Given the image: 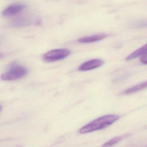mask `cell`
<instances>
[{"instance_id": "cell-1", "label": "cell", "mask_w": 147, "mask_h": 147, "mask_svg": "<svg viewBox=\"0 0 147 147\" xmlns=\"http://www.w3.org/2000/svg\"><path fill=\"white\" fill-rule=\"evenodd\" d=\"M119 118V116L117 115H107L100 117L84 125L80 129V132L85 134L104 129L112 124Z\"/></svg>"}, {"instance_id": "cell-2", "label": "cell", "mask_w": 147, "mask_h": 147, "mask_svg": "<svg viewBox=\"0 0 147 147\" xmlns=\"http://www.w3.org/2000/svg\"><path fill=\"white\" fill-rule=\"evenodd\" d=\"M28 72L27 69L24 66L14 63L1 75V79L5 81L16 80L24 77Z\"/></svg>"}, {"instance_id": "cell-3", "label": "cell", "mask_w": 147, "mask_h": 147, "mask_svg": "<svg viewBox=\"0 0 147 147\" xmlns=\"http://www.w3.org/2000/svg\"><path fill=\"white\" fill-rule=\"evenodd\" d=\"M70 54V50L67 49H56L45 54L42 56V60L45 62H52L63 60Z\"/></svg>"}, {"instance_id": "cell-4", "label": "cell", "mask_w": 147, "mask_h": 147, "mask_svg": "<svg viewBox=\"0 0 147 147\" xmlns=\"http://www.w3.org/2000/svg\"><path fill=\"white\" fill-rule=\"evenodd\" d=\"M26 7L23 3H18L12 4L7 7L2 12V14L5 17H10L20 13Z\"/></svg>"}, {"instance_id": "cell-5", "label": "cell", "mask_w": 147, "mask_h": 147, "mask_svg": "<svg viewBox=\"0 0 147 147\" xmlns=\"http://www.w3.org/2000/svg\"><path fill=\"white\" fill-rule=\"evenodd\" d=\"M104 63V61L101 59H92L82 63L79 67V70L81 71H88L99 67Z\"/></svg>"}, {"instance_id": "cell-6", "label": "cell", "mask_w": 147, "mask_h": 147, "mask_svg": "<svg viewBox=\"0 0 147 147\" xmlns=\"http://www.w3.org/2000/svg\"><path fill=\"white\" fill-rule=\"evenodd\" d=\"M106 36L105 34H98L81 38H79L78 41L79 42L82 43H90L100 41L105 38Z\"/></svg>"}, {"instance_id": "cell-7", "label": "cell", "mask_w": 147, "mask_h": 147, "mask_svg": "<svg viewBox=\"0 0 147 147\" xmlns=\"http://www.w3.org/2000/svg\"><path fill=\"white\" fill-rule=\"evenodd\" d=\"M147 53V44L143 45L142 47L139 48L137 50L135 51L134 52L129 55L125 58L126 61H130L132 59H135L139 56L143 55L144 54Z\"/></svg>"}, {"instance_id": "cell-8", "label": "cell", "mask_w": 147, "mask_h": 147, "mask_svg": "<svg viewBox=\"0 0 147 147\" xmlns=\"http://www.w3.org/2000/svg\"><path fill=\"white\" fill-rule=\"evenodd\" d=\"M147 88V81L142 82L138 85H136L132 87L128 88L127 90L124 92L123 93L125 94H130L136 92L140 90H142Z\"/></svg>"}, {"instance_id": "cell-9", "label": "cell", "mask_w": 147, "mask_h": 147, "mask_svg": "<svg viewBox=\"0 0 147 147\" xmlns=\"http://www.w3.org/2000/svg\"><path fill=\"white\" fill-rule=\"evenodd\" d=\"M33 21L30 19L21 18L17 20L13 21L11 25L13 27H22L30 25L33 24Z\"/></svg>"}, {"instance_id": "cell-10", "label": "cell", "mask_w": 147, "mask_h": 147, "mask_svg": "<svg viewBox=\"0 0 147 147\" xmlns=\"http://www.w3.org/2000/svg\"><path fill=\"white\" fill-rule=\"evenodd\" d=\"M123 136L117 137L114 138L112 139H111L110 141L106 142L102 146L103 147H110V146H113L114 144L118 143L119 141L122 140Z\"/></svg>"}, {"instance_id": "cell-11", "label": "cell", "mask_w": 147, "mask_h": 147, "mask_svg": "<svg viewBox=\"0 0 147 147\" xmlns=\"http://www.w3.org/2000/svg\"><path fill=\"white\" fill-rule=\"evenodd\" d=\"M134 25L135 26V27L138 28H146L147 27V20L137 22L134 24Z\"/></svg>"}, {"instance_id": "cell-12", "label": "cell", "mask_w": 147, "mask_h": 147, "mask_svg": "<svg viewBox=\"0 0 147 147\" xmlns=\"http://www.w3.org/2000/svg\"><path fill=\"white\" fill-rule=\"evenodd\" d=\"M140 61L144 64H147V53L141 56Z\"/></svg>"}]
</instances>
